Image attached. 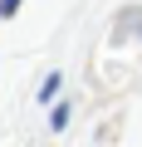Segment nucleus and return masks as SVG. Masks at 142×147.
<instances>
[{"label":"nucleus","instance_id":"1","mask_svg":"<svg viewBox=\"0 0 142 147\" xmlns=\"http://www.w3.org/2000/svg\"><path fill=\"white\" fill-rule=\"evenodd\" d=\"M15 5H20V0H0V15H15Z\"/></svg>","mask_w":142,"mask_h":147}]
</instances>
